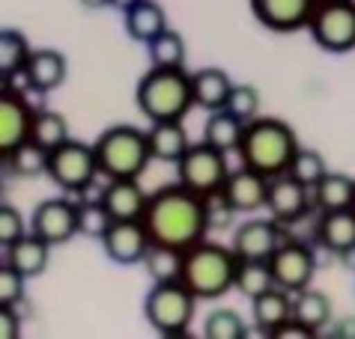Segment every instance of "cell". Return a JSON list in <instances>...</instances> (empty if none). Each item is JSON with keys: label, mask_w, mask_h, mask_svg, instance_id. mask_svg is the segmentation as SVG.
Returning a JSON list of instances; mask_svg holds the SVG:
<instances>
[{"label": "cell", "mask_w": 355, "mask_h": 339, "mask_svg": "<svg viewBox=\"0 0 355 339\" xmlns=\"http://www.w3.org/2000/svg\"><path fill=\"white\" fill-rule=\"evenodd\" d=\"M287 173H290V176H295L302 185H308L311 191H313V187H317V185L322 182V178H325V173H329V167H325V158L317 152V149H299Z\"/></svg>", "instance_id": "cell-35"}, {"label": "cell", "mask_w": 355, "mask_h": 339, "mask_svg": "<svg viewBox=\"0 0 355 339\" xmlns=\"http://www.w3.org/2000/svg\"><path fill=\"white\" fill-rule=\"evenodd\" d=\"M197 310V295L182 280H164L155 283L153 292L144 301V315L153 324V331L164 336H180L191 327V318Z\"/></svg>", "instance_id": "cell-6"}, {"label": "cell", "mask_w": 355, "mask_h": 339, "mask_svg": "<svg viewBox=\"0 0 355 339\" xmlns=\"http://www.w3.org/2000/svg\"><path fill=\"white\" fill-rule=\"evenodd\" d=\"M224 111H230L233 116L251 122V119L257 116V111H260V93L251 84H233V93H230V98H227Z\"/></svg>", "instance_id": "cell-38"}, {"label": "cell", "mask_w": 355, "mask_h": 339, "mask_svg": "<svg viewBox=\"0 0 355 339\" xmlns=\"http://www.w3.org/2000/svg\"><path fill=\"white\" fill-rule=\"evenodd\" d=\"M164 30H167V15L155 0H135V3L125 9V33H129V39H135V42L150 45Z\"/></svg>", "instance_id": "cell-24"}, {"label": "cell", "mask_w": 355, "mask_h": 339, "mask_svg": "<svg viewBox=\"0 0 355 339\" xmlns=\"http://www.w3.org/2000/svg\"><path fill=\"white\" fill-rule=\"evenodd\" d=\"M31 232L39 235L42 241H48L51 247L66 244L69 238H75L81 232V229H78V203H72V199H66V196L39 203L31 217Z\"/></svg>", "instance_id": "cell-12"}, {"label": "cell", "mask_w": 355, "mask_h": 339, "mask_svg": "<svg viewBox=\"0 0 355 339\" xmlns=\"http://www.w3.org/2000/svg\"><path fill=\"white\" fill-rule=\"evenodd\" d=\"M352 208H355V205H352Z\"/></svg>", "instance_id": "cell-45"}, {"label": "cell", "mask_w": 355, "mask_h": 339, "mask_svg": "<svg viewBox=\"0 0 355 339\" xmlns=\"http://www.w3.org/2000/svg\"><path fill=\"white\" fill-rule=\"evenodd\" d=\"M24 280H27V277L18 271V268L3 262V268H0V306H18V304H21Z\"/></svg>", "instance_id": "cell-39"}, {"label": "cell", "mask_w": 355, "mask_h": 339, "mask_svg": "<svg viewBox=\"0 0 355 339\" xmlns=\"http://www.w3.org/2000/svg\"><path fill=\"white\" fill-rule=\"evenodd\" d=\"M299 137L284 119L275 116H254L245 128V140L239 146V158L245 167L257 170L263 176L287 173L295 152H299Z\"/></svg>", "instance_id": "cell-2"}, {"label": "cell", "mask_w": 355, "mask_h": 339, "mask_svg": "<svg viewBox=\"0 0 355 339\" xmlns=\"http://www.w3.org/2000/svg\"><path fill=\"white\" fill-rule=\"evenodd\" d=\"M31 54H33V48L27 45L24 33L6 27L3 36H0V75H3V81L6 77H12V75H18V72H24Z\"/></svg>", "instance_id": "cell-30"}, {"label": "cell", "mask_w": 355, "mask_h": 339, "mask_svg": "<svg viewBox=\"0 0 355 339\" xmlns=\"http://www.w3.org/2000/svg\"><path fill=\"white\" fill-rule=\"evenodd\" d=\"M320 244L334 256H347L355 250V208H338V212H320L317 221Z\"/></svg>", "instance_id": "cell-19"}, {"label": "cell", "mask_w": 355, "mask_h": 339, "mask_svg": "<svg viewBox=\"0 0 355 339\" xmlns=\"http://www.w3.org/2000/svg\"><path fill=\"white\" fill-rule=\"evenodd\" d=\"M33 116L36 111L27 104L24 89L3 86V98H0V152L9 155L15 146L31 140Z\"/></svg>", "instance_id": "cell-15"}, {"label": "cell", "mask_w": 355, "mask_h": 339, "mask_svg": "<svg viewBox=\"0 0 355 339\" xmlns=\"http://www.w3.org/2000/svg\"><path fill=\"white\" fill-rule=\"evenodd\" d=\"M48 176H51L54 185H60L63 191L78 194L84 185H90L96 176H102L98 158H96V146H87V143L69 137L66 143L51 149V158H48Z\"/></svg>", "instance_id": "cell-9"}, {"label": "cell", "mask_w": 355, "mask_h": 339, "mask_svg": "<svg viewBox=\"0 0 355 339\" xmlns=\"http://www.w3.org/2000/svg\"><path fill=\"white\" fill-rule=\"evenodd\" d=\"M254 18L275 33L308 30L313 12L322 0H248Z\"/></svg>", "instance_id": "cell-14"}, {"label": "cell", "mask_w": 355, "mask_h": 339, "mask_svg": "<svg viewBox=\"0 0 355 339\" xmlns=\"http://www.w3.org/2000/svg\"><path fill=\"white\" fill-rule=\"evenodd\" d=\"M287 223L275 221H245L239 229L233 232V250L239 259H254V262H269L275 250L287 241Z\"/></svg>", "instance_id": "cell-13"}, {"label": "cell", "mask_w": 355, "mask_h": 339, "mask_svg": "<svg viewBox=\"0 0 355 339\" xmlns=\"http://www.w3.org/2000/svg\"><path fill=\"white\" fill-rule=\"evenodd\" d=\"M111 3H114V0H81V6H87V9H105Z\"/></svg>", "instance_id": "cell-43"}, {"label": "cell", "mask_w": 355, "mask_h": 339, "mask_svg": "<svg viewBox=\"0 0 355 339\" xmlns=\"http://www.w3.org/2000/svg\"><path fill=\"white\" fill-rule=\"evenodd\" d=\"M182 256L185 250H176V247H164V244H153L150 253L144 256V268L150 271L153 283H164V280H180L182 274Z\"/></svg>", "instance_id": "cell-31"}, {"label": "cell", "mask_w": 355, "mask_h": 339, "mask_svg": "<svg viewBox=\"0 0 355 339\" xmlns=\"http://www.w3.org/2000/svg\"><path fill=\"white\" fill-rule=\"evenodd\" d=\"M31 140L39 143L42 149H57L60 143L69 140V122L63 113L57 111H36L33 116V131H31Z\"/></svg>", "instance_id": "cell-33"}, {"label": "cell", "mask_w": 355, "mask_h": 339, "mask_svg": "<svg viewBox=\"0 0 355 339\" xmlns=\"http://www.w3.org/2000/svg\"><path fill=\"white\" fill-rule=\"evenodd\" d=\"M313 205L320 212H338L355 205V178L347 173H325L322 182L313 187Z\"/></svg>", "instance_id": "cell-27"}, {"label": "cell", "mask_w": 355, "mask_h": 339, "mask_svg": "<svg viewBox=\"0 0 355 339\" xmlns=\"http://www.w3.org/2000/svg\"><path fill=\"white\" fill-rule=\"evenodd\" d=\"M269 265L275 274V286L287 288V292H304V288H311V280L317 274V256L299 238H287L275 250Z\"/></svg>", "instance_id": "cell-10"}, {"label": "cell", "mask_w": 355, "mask_h": 339, "mask_svg": "<svg viewBox=\"0 0 355 339\" xmlns=\"http://www.w3.org/2000/svg\"><path fill=\"white\" fill-rule=\"evenodd\" d=\"M144 223L150 229L153 244L189 250L200 244L209 232V217H206V196L194 194L182 182L164 185L150 194V205L144 212Z\"/></svg>", "instance_id": "cell-1"}, {"label": "cell", "mask_w": 355, "mask_h": 339, "mask_svg": "<svg viewBox=\"0 0 355 339\" xmlns=\"http://www.w3.org/2000/svg\"><path fill=\"white\" fill-rule=\"evenodd\" d=\"M203 333L209 339H245L248 327H245L242 315L236 310H215V313H209V318H206Z\"/></svg>", "instance_id": "cell-36"}, {"label": "cell", "mask_w": 355, "mask_h": 339, "mask_svg": "<svg viewBox=\"0 0 355 339\" xmlns=\"http://www.w3.org/2000/svg\"><path fill=\"white\" fill-rule=\"evenodd\" d=\"M311 39L329 54H349L355 48V0H322L308 24Z\"/></svg>", "instance_id": "cell-8"}, {"label": "cell", "mask_w": 355, "mask_h": 339, "mask_svg": "<svg viewBox=\"0 0 355 339\" xmlns=\"http://www.w3.org/2000/svg\"><path fill=\"white\" fill-rule=\"evenodd\" d=\"M135 3V0H114V6H123V9H129Z\"/></svg>", "instance_id": "cell-44"}, {"label": "cell", "mask_w": 355, "mask_h": 339, "mask_svg": "<svg viewBox=\"0 0 355 339\" xmlns=\"http://www.w3.org/2000/svg\"><path fill=\"white\" fill-rule=\"evenodd\" d=\"M21 322H18V306H0V339H18Z\"/></svg>", "instance_id": "cell-41"}, {"label": "cell", "mask_w": 355, "mask_h": 339, "mask_svg": "<svg viewBox=\"0 0 355 339\" xmlns=\"http://www.w3.org/2000/svg\"><path fill=\"white\" fill-rule=\"evenodd\" d=\"M105 256L116 265H137L150 253L153 238L144 221H114L102 238Z\"/></svg>", "instance_id": "cell-16"}, {"label": "cell", "mask_w": 355, "mask_h": 339, "mask_svg": "<svg viewBox=\"0 0 355 339\" xmlns=\"http://www.w3.org/2000/svg\"><path fill=\"white\" fill-rule=\"evenodd\" d=\"M146 134H150L153 161L176 164L185 152H189V146H191L182 119H164V122H153V128Z\"/></svg>", "instance_id": "cell-23"}, {"label": "cell", "mask_w": 355, "mask_h": 339, "mask_svg": "<svg viewBox=\"0 0 355 339\" xmlns=\"http://www.w3.org/2000/svg\"><path fill=\"white\" fill-rule=\"evenodd\" d=\"M266 208L275 221L281 223H299L304 214H311L313 205V191L308 185H302L295 176L281 173L269 178V196H266Z\"/></svg>", "instance_id": "cell-11"}, {"label": "cell", "mask_w": 355, "mask_h": 339, "mask_svg": "<svg viewBox=\"0 0 355 339\" xmlns=\"http://www.w3.org/2000/svg\"><path fill=\"white\" fill-rule=\"evenodd\" d=\"M31 229L24 226V217L21 212H18L15 205H9L3 203V208H0V244L9 247V244H15L21 235H27Z\"/></svg>", "instance_id": "cell-40"}, {"label": "cell", "mask_w": 355, "mask_h": 339, "mask_svg": "<svg viewBox=\"0 0 355 339\" xmlns=\"http://www.w3.org/2000/svg\"><path fill=\"white\" fill-rule=\"evenodd\" d=\"M48 158H51L48 149H42L33 140H24L21 146H15L9 155H3V161H6V167H9V173L12 176L33 178V176L48 173Z\"/></svg>", "instance_id": "cell-29"}, {"label": "cell", "mask_w": 355, "mask_h": 339, "mask_svg": "<svg viewBox=\"0 0 355 339\" xmlns=\"http://www.w3.org/2000/svg\"><path fill=\"white\" fill-rule=\"evenodd\" d=\"M245 128H248V122L233 116L230 111H212L203 125V140L230 155V152H239V146L245 140Z\"/></svg>", "instance_id": "cell-26"}, {"label": "cell", "mask_w": 355, "mask_h": 339, "mask_svg": "<svg viewBox=\"0 0 355 339\" xmlns=\"http://www.w3.org/2000/svg\"><path fill=\"white\" fill-rule=\"evenodd\" d=\"M317 336V331H311L308 324H302L299 318H290L287 324H281L278 331L272 333V339H313Z\"/></svg>", "instance_id": "cell-42"}, {"label": "cell", "mask_w": 355, "mask_h": 339, "mask_svg": "<svg viewBox=\"0 0 355 339\" xmlns=\"http://www.w3.org/2000/svg\"><path fill=\"white\" fill-rule=\"evenodd\" d=\"M146 51H150V66H159V68H182L185 66V42L171 27L155 36L153 42L146 45Z\"/></svg>", "instance_id": "cell-32"}, {"label": "cell", "mask_w": 355, "mask_h": 339, "mask_svg": "<svg viewBox=\"0 0 355 339\" xmlns=\"http://www.w3.org/2000/svg\"><path fill=\"white\" fill-rule=\"evenodd\" d=\"M236 288L245 297H257L263 292L275 288V274L269 262H254V259H242L239 274H236Z\"/></svg>", "instance_id": "cell-34"}, {"label": "cell", "mask_w": 355, "mask_h": 339, "mask_svg": "<svg viewBox=\"0 0 355 339\" xmlns=\"http://www.w3.org/2000/svg\"><path fill=\"white\" fill-rule=\"evenodd\" d=\"M137 111L150 122H164V119H182L194 104L191 75L182 68H159L150 66V72L137 84Z\"/></svg>", "instance_id": "cell-4"}, {"label": "cell", "mask_w": 355, "mask_h": 339, "mask_svg": "<svg viewBox=\"0 0 355 339\" xmlns=\"http://www.w3.org/2000/svg\"><path fill=\"white\" fill-rule=\"evenodd\" d=\"M191 86H194V104L203 107V111H224L227 107V98L233 93V81L224 68H215V66H206V68H197L191 75Z\"/></svg>", "instance_id": "cell-21"}, {"label": "cell", "mask_w": 355, "mask_h": 339, "mask_svg": "<svg viewBox=\"0 0 355 339\" xmlns=\"http://www.w3.org/2000/svg\"><path fill=\"white\" fill-rule=\"evenodd\" d=\"M230 167H227V152L215 149L212 143H191L180 161H176V182H182L185 187H191L200 196H212L218 194Z\"/></svg>", "instance_id": "cell-7"}, {"label": "cell", "mask_w": 355, "mask_h": 339, "mask_svg": "<svg viewBox=\"0 0 355 339\" xmlns=\"http://www.w3.org/2000/svg\"><path fill=\"white\" fill-rule=\"evenodd\" d=\"M293 318H299L302 324H308L311 331H322L331 318V301L322 292H313V288H304V292H295L293 297Z\"/></svg>", "instance_id": "cell-28"}, {"label": "cell", "mask_w": 355, "mask_h": 339, "mask_svg": "<svg viewBox=\"0 0 355 339\" xmlns=\"http://www.w3.org/2000/svg\"><path fill=\"white\" fill-rule=\"evenodd\" d=\"M111 223H114V217L105 208V203H78V229H81V235H90L102 241Z\"/></svg>", "instance_id": "cell-37"}, {"label": "cell", "mask_w": 355, "mask_h": 339, "mask_svg": "<svg viewBox=\"0 0 355 339\" xmlns=\"http://www.w3.org/2000/svg\"><path fill=\"white\" fill-rule=\"evenodd\" d=\"M93 146L98 170L107 178H137L153 161L150 134L135 125H111L107 131L98 134Z\"/></svg>", "instance_id": "cell-5"}, {"label": "cell", "mask_w": 355, "mask_h": 339, "mask_svg": "<svg viewBox=\"0 0 355 339\" xmlns=\"http://www.w3.org/2000/svg\"><path fill=\"white\" fill-rule=\"evenodd\" d=\"M239 262L233 247L203 241L185 250L182 256V274L180 280L197 295V301H215V297L227 295L236 288V274H239Z\"/></svg>", "instance_id": "cell-3"}, {"label": "cell", "mask_w": 355, "mask_h": 339, "mask_svg": "<svg viewBox=\"0 0 355 339\" xmlns=\"http://www.w3.org/2000/svg\"><path fill=\"white\" fill-rule=\"evenodd\" d=\"M146 205H150V194L137 185V178H107L105 208L114 221H144Z\"/></svg>", "instance_id": "cell-18"}, {"label": "cell", "mask_w": 355, "mask_h": 339, "mask_svg": "<svg viewBox=\"0 0 355 339\" xmlns=\"http://www.w3.org/2000/svg\"><path fill=\"white\" fill-rule=\"evenodd\" d=\"M66 57L54 48H39V51L31 54L24 66V77H27V89L33 93H51L66 81Z\"/></svg>", "instance_id": "cell-20"}, {"label": "cell", "mask_w": 355, "mask_h": 339, "mask_svg": "<svg viewBox=\"0 0 355 339\" xmlns=\"http://www.w3.org/2000/svg\"><path fill=\"white\" fill-rule=\"evenodd\" d=\"M224 199L236 208V214H251L257 208L266 205V196H269V176L257 173L251 167H239V170H230L227 182L221 187Z\"/></svg>", "instance_id": "cell-17"}, {"label": "cell", "mask_w": 355, "mask_h": 339, "mask_svg": "<svg viewBox=\"0 0 355 339\" xmlns=\"http://www.w3.org/2000/svg\"><path fill=\"white\" fill-rule=\"evenodd\" d=\"M251 313H254V324H257L266 336H272L281 324H287L293 318V297L287 288L275 286L269 292L251 297Z\"/></svg>", "instance_id": "cell-22"}, {"label": "cell", "mask_w": 355, "mask_h": 339, "mask_svg": "<svg viewBox=\"0 0 355 339\" xmlns=\"http://www.w3.org/2000/svg\"><path fill=\"white\" fill-rule=\"evenodd\" d=\"M48 250H51V244L42 241V238L33 235V232H27V235L18 238L15 244L6 247V259H3V262L18 268V271L31 280V277H39L48 268Z\"/></svg>", "instance_id": "cell-25"}]
</instances>
